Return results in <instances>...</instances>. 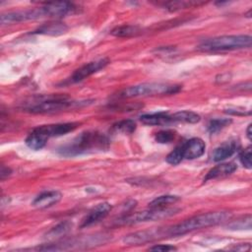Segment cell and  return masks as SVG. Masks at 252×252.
I'll use <instances>...</instances> for the list:
<instances>
[{"mask_svg": "<svg viewBox=\"0 0 252 252\" xmlns=\"http://www.w3.org/2000/svg\"><path fill=\"white\" fill-rule=\"evenodd\" d=\"M109 139L98 131H85L69 143L60 147L57 152L63 157H77L85 154L106 151Z\"/></svg>", "mask_w": 252, "mask_h": 252, "instance_id": "1", "label": "cell"}, {"mask_svg": "<svg viewBox=\"0 0 252 252\" xmlns=\"http://www.w3.org/2000/svg\"><path fill=\"white\" fill-rule=\"evenodd\" d=\"M231 217V214L226 211L219 212H209L201 215L194 216L188 220L168 227L169 236H178L185 234L187 232L201 229L204 227H209L217 225L228 220Z\"/></svg>", "mask_w": 252, "mask_h": 252, "instance_id": "2", "label": "cell"}, {"mask_svg": "<svg viewBox=\"0 0 252 252\" xmlns=\"http://www.w3.org/2000/svg\"><path fill=\"white\" fill-rule=\"evenodd\" d=\"M251 42L252 37L248 34L221 35L203 40L197 48L205 52L227 51L240 48H249L251 46Z\"/></svg>", "mask_w": 252, "mask_h": 252, "instance_id": "3", "label": "cell"}, {"mask_svg": "<svg viewBox=\"0 0 252 252\" xmlns=\"http://www.w3.org/2000/svg\"><path fill=\"white\" fill-rule=\"evenodd\" d=\"M181 90L180 85L168 83H144L128 87L122 90L118 96L121 98H131L140 96H154L163 94H173Z\"/></svg>", "mask_w": 252, "mask_h": 252, "instance_id": "4", "label": "cell"}, {"mask_svg": "<svg viewBox=\"0 0 252 252\" xmlns=\"http://www.w3.org/2000/svg\"><path fill=\"white\" fill-rule=\"evenodd\" d=\"M179 210L175 208H151L150 210H145L142 212H137L134 214H129L117 220L116 224H133L144 221H155L163 219H167L175 215Z\"/></svg>", "mask_w": 252, "mask_h": 252, "instance_id": "5", "label": "cell"}, {"mask_svg": "<svg viewBox=\"0 0 252 252\" xmlns=\"http://www.w3.org/2000/svg\"><path fill=\"white\" fill-rule=\"evenodd\" d=\"M90 103L89 100L84 101H75L69 100L65 97H56V98H48L46 100L37 101L32 105H29L26 109L31 113H52L57 111H62L70 108L85 106Z\"/></svg>", "mask_w": 252, "mask_h": 252, "instance_id": "6", "label": "cell"}, {"mask_svg": "<svg viewBox=\"0 0 252 252\" xmlns=\"http://www.w3.org/2000/svg\"><path fill=\"white\" fill-rule=\"evenodd\" d=\"M43 18H48L47 10L44 5L34 9L4 13L0 17V22L2 25H6L11 23H20V22H26L31 20H39Z\"/></svg>", "mask_w": 252, "mask_h": 252, "instance_id": "7", "label": "cell"}, {"mask_svg": "<svg viewBox=\"0 0 252 252\" xmlns=\"http://www.w3.org/2000/svg\"><path fill=\"white\" fill-rule=\"evenodd\" d=\"M168 236V227H156L125 235L122 241L127 245H139Z\"/></svg>", "mask_w": 252, "mask_h": 252, "instance_id": "8", "label": "cell"}, {"mask_svg": "<svg viewBox=\"0 0 252 252\" xmlns=\"http://www.w3.org/2000/svg\"><path fill=\"white\" fill-rule=\"evenodd\" d=\"M108 63H109V60L107 58H102V59H98V60H95V61H92V62L86 63L85 65H83L82 67L77 69L70 76V78H68L66 80V82L64 84L79 83V82L87 79L91 75L96 73L100 69L104 68Z\"/></svg>", "mask_w": 252, "mask_h": 252, "instance_id": "9", "label": "cell"}, {"mask_svg": "<svg viewBox=\"0 0 252 252\" xmlns=\"http://www.w3.org/2000/svg\"><path fill=\"white\" fill-rule=\"evenodd\" d=\"M111 205L107 202H102L95 205L90 212L83 218L80 227H87L91 226L100 220H102L111 211Z\"/></svg>", "mask_w": 252, "mask_h": 252, "instance_id": "10", "label": "cell"}, {"mask_svg": "<svg viewBox=\"0 0 252 252\" xmlns=\"http://www.w3.org/2000/svg\"><path fill=\"white\" fill-rule=\"evenodd\" d=\"M180 146L183 158L195 159L202 157L206 151V144L201 138H191Z\"/></svg>", "mask_w": 252, "mask_h": 252, "instance_id": "11", "label": "cell"}, {"mask_svg": "<svg viewBox=\"0 0 252 252\" xmlns=\"http://www.w3.org/2000/svg\"><path fill=\"white\" fill-rule=\"evenodd\" d=\"M79 126L78 123L75 122H68V123H57V124H49V125H42L36 127L40 132H42L46 137H58L65 135L69 132L74 131Z\"/></svg>", "mask_w": 252, "mask_h": 252, "instance_id": "12", "label": "cell"}, {"mask_svg": "<svg viewBox=\"0 0 252 252\" xmlns=\"http://www.w3.org/2000/svg\"><path fill=\"white\" fill-rule=\"evenodd\" d=\"M48 18H62L77 11V7L70 2H48L44 4Z\"/></svg>", "mask_w": 252, "mask_h": 252, "instance_id": "13", "label": "cell"}, {"mask_svg": "<svg viewBox=\"0 0 252 252\" xmlns=\"http://www.w3.org/2000/svg\"><path fill=\"white\" fill-rule=\"evenodd\" d=\"M61 198L62 194L57 190L43 191L32 200V205L37 209H46L57 204Z\"/></svg>", "mask_w": 252, "mask_h": 252, "instance_id": "14", "label": "cell"}, {"mask_svg": "<svg viewBox=\"0 0 252 252\" xmlns=\"http://www.w3.org/2000/svg\"><path fill=\"white\" fill-rule=\"evenodd\" d=\"M240 148V143L237 140H229L219 146L213 153V160L216 162L222 161L230 158Z\"/></svg>", "mask_w": 252, "mask_h": 252, "instance_id": "15", "label": "cell"}, {"mask_svg": "<svg viewBox=\"0 0 252 252\" xmlns=\"http://www.w3.org/2000/svg\"><path fill=\"white\" fill-rule=\"evenodd\" d=\"M140 120L143 124L150 126H162L173 123L171 115L164 111L143 114L140 116Z\"/></svg>", "mask_w": 252, "mask_h": 252, "instance_id": "16", "label": "cell"}, {"mask_svg": "<svg viewBox=\"0 0 252 252\" xmlns=\"http://www.w3.org/2000/svg\"><path fill=\"white\" fill-rule=\"evenodd\" d=\"M237 168V165L234 162H222L220 163L216 166H214L213 168H211L206 177L204 178V181H208L211 179H216V178H220V177H224L227 175H230L231 173H233Z\"/></svg>", "mask_w": 252, "mask_h": 252, "instance_id": "17", "label": "cell"}, {"mask_svg": "<svg viewBox=\"0 0 252 252\" xmlns=\"http://www.w3.org/2000/svg\"><path fill=\"white\" fill-rule=\"evenodd\" d=\"M67 31H68V27L64 23L53 22V23L43 24L38 29H36L33 32V33L57 36V35H61L63 33H65Z\"/></svg>", "mask_w": 252, "mask_h": 252, "instance_id": "18", "label": "cell"}, {"mask_svg": "<svg viewBox=\"0 0 252 252\" xmlns=\"http://www.w3.org/2000/svg\"><path fill=\"white\" fill-rule=\"evenodd\" d=\"M48 140V137H46L42 132H40L37 128H34L26 138L25 143L27 147H29L31 150L38 151L41 150Z\"/></svg>", "mask_w": 252, "mask_h": 252, "instance_id": "19", "label": "cell"}, {"mask_svg": "<svg viewBox=\"0 0 252 252\" xmlns=\"http://www.w3.org/2000/svg\"><path fill=\"white\" fill-rule=\"evenodd\" d=\"M110 33L117 37H130V36H136L142 33V29L138 26L133 25H123L114 28Z\"/></svg>", "mask_w": 252, "mask_h": 252, "instance_id": "20", "label": "cell"}, {"mask_svg": "<svg viewBox=\"0 0 252 252\" xmlns=\"http://www.w3.org/2000/svg\"><path fill=\"white\" fill-rule=\"evenodd\" d=\"M173 123L176 122H183V123H190L195 124L201 120V117L198 113L191 111V110H180L173 114H170Z\"/></svg>", "mask_w": 252, "mask_h": 252, "instance_id": "21", "label": "cell"}, {"mask_svg": "<svg viewBox=\"0 0 252 252\" xmlns=\"http://www.w3.org/2000/svg\"><path fill=\"white\" fill-rule=\"evenodd\" d=\"M205 4V2H201V1H181V0H177V1H168V2H162V3H158V5H160L161 7H163L164 9H167L169 11H177L180 9H186V8H191V7H195V6H200Z\"/></svg>", "mask_w": 252, "mask_h": 252, "instance_id": "22", "label": "cell"}, {"mask_svg": "<svg viewBox=\"0 0 252 252\" xmlns=\"http://www.w3.org/2000/svg\"><path fill=\"white\" fill-rule=\"evenodd\" d=\"M72 227V223L70 221H62L60 223H58L57 225H55L54 227H52L50 230H48L46 232V238L48 239H55V238H59L61 236L66 235L70 229Z\"/></svg>", "mask_w": 252, "mask_h": 252, "instance_id": "23", "label": "cell"}, {"mask_svg": "<svg viewBox=\"0 0 252 252\" xmlns=\"http://www.w3.org/2000/svg\"><path fill=\"white\" fill-rule=\"evenodd\" d=\"M136 122L132 119L120 120L112 125V129L115 132H120L123 134H131L136 130Z\"/></svg>", "mask_w": 252, "mask_h": 252, "instance_id": "24", "label": "cell"}, {"mask_svg": "<svg viewBox=\"0 0 252 252\" xmlns=\"http://www.w3.org/2000/svg\"><path fill=\"white\" fill-rule=\"evenodd\" d=\"M179 201V197L175 195H162L157 197L152 202H150V208H163L171 204H175Z\"/></svg>", "mask_w": 252, "mask_h": 252, "instance_id": "25", "label": "cell"}, {"mask_svg": "<svg viewBox=\"0 0 252 252\" xmlns=\"http://www.w3.org/2000/svg\"><path fill=\"white\" fill-rule=\"evenodd\" d=\"M232 122V120L230 118H216V119H212L210 120L209 124H208V132L211 134H215L220 130H222L223 128L227 127L230 123Z\"/></svg>", "mask_w": 252, "mask_h": 252, "instance_id": "26", "label": "cell"}, {"mask_svg": "<svg viewBox=\"0 0 252 252\" xmlns=\"http://www.w3.org/2000/svg\"><path fill=\"white\" fill-rule=\"evenodd\" d=\"M175 138H176V132L173 130H170V129L158 131L155 135L156 142H158L159 144H169V143L173 142L175 140Z\"/></svg>", "mask_w": 252, "mask_h": 252, "instance_id": "27", "label": "cell"}, {"mask_svg": "<svg viewBox=\"0 0 252 252\" xmlns=\"http://www.w3.org/2000/svg\"><path fill=\"white\" fill-rule=\"evenodd\" d=\"M183 159V156H182V152L180 149V146L176 147L172 152H170L166 158L165 160L167 163L171 164V165H176L178 163H180Z\"/></svg>", "mask_w": 252, "mask_h": 252, "instance_id": "28", "label": "cell"}, {"mask_svg": "<svg viewBox=\"0 0 252 252\" xmlns=\"http://www.w3.org/2000/svg\"><path fill=\"white\" fill-rule=\"evenodd\" d=\"M251 156H252V150L251 147H247L244 150H242L239 154V160L242 163V165L248 169H251L252 167V161H251Z\"/></svg>", "mask_w": 252, "mask_h": 252, "instance_id": "29", "label": "cell"}, {"mask_svg": "<svg viewBox=\"0 0 252 252\" xmlns=\"http://www.w3.org/2000/svg\"><path fill=\"white\" fill-rule=\"evenodd\" d=\"M245 222H251V216L247 215L244 219V221L241 220H238L232 223H230L228 226L231 227L232 229H239V228H243L245 227Z\"/></svg>", "mask_w": 252, "mask_h": 252, "instance_id": "30", "label": "cell"}, {"mask_svg": "<svg viewBox=\"0 0 252 252\" xmlns=\"http://www.w3.org/2000/svg\"><path fill=\"white\" fill-rule=\"evenodd\" d=\"M177 248L175 246L169 245V244H165V245L158 244V245H155V246H152L149 248V250H151V251H174Z\"/></svg>", "mask_w": 252, "mask_h": 252, "instance_id": "31", "label": "cell"}, {"mask_svg": "<svg viewBox=\"0 0 252 252\" xmlns=\"http://www.w3.org/2000/svg\"><path fill=\"white\" fill-rule=\"evenodd\" d=\"M226 113L231 114V115H249L251 112L247 111L245 112V110H243V108H238V107H234V108H227L224 110Z\"/></svg>", "mask_w": 252, "mask_h": 252, "instance_id": "32", "label": "cell"}, {"mask_svg": "<svg viewBox=\"0 0 252 252\" xmlns=\"http://www.w3.org/2000/svg\"><path fill=\"white\" fill-rule=\"evenodd\" d=\"M12 173V170L11 168H9L8 166H5V165H1V169H0V178L1 180L3 181L4 179H6L8 176H10Z\"/></svg>", "mask_w": 252, "mask_h": 252, "instance_id": "33", "label": "cell"}, {"mask_svg": "<svg viewBox=\"0 0 252 252\" xmlns=\"http://www.w3.org/2000/svg\"><path fill=\"white\" fill-rule=\"evenodd\" d=\"M246 136L249 140H252V125L249 124L246 129Z\"/></svg>", "mask_w": 252, "mask_h": 252, "instance_id": "34", "label": "cell"}]
</instances>
